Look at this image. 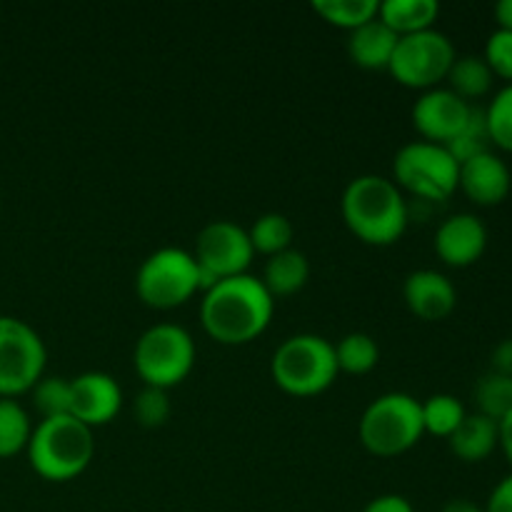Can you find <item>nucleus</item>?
Returning a JSON list of instances; mask_svg holds the SVG:
<instances>
[{"label": "nucleus", "mask_w": 512, "mask_h": 512, "mask_svg": "<svg viewBox=\"0 0 512 512\" xmlns=\"http://www.w3.org/2000/svg\"><path fill=\"white\" fill-rule=\"evenodd\" d=\"M393 173L403 188L420 200H448L458 190L460 163L445 145L413 140L395 153Z\"/></svg>", "instance_id": "6e6552de"}, {"label": "nucleus", "mask_w": 512, "mask_h": 512, "mask_svg": "<svg viewBox=\"0 0 512 512\" xmlns=\"http://www.w3.org/2000/svg\"><path fill=\"white\" fill-rule=\"evenodd\" d=\"M403 295L408 308L423 320H443L448 318L458 303V290L450 283L448 275L438 270L420 268L405 278Z\"/></svg>", "instance_id": "dca6fc26"}, {"label": "nucleus", "mask_w": 512, "mask_h": 512, "mask_svg": "<svg viewBox=\"0 0 512 512\" xmlns=\"http://www.w3.org/2000/svg\"><path fill=\"white\" fill-rule=\"evenodd\" d=\"M45 350L43 338L25 320L0 315V398L33 390L43 378Z\"/></svg>", "instance_id": "9d476101"}, {"label": "nucleus", "mask_w": 512, "mask_h": 512, "mask_svg": "<svg viewBox=\"0 0 512 512\" xmlns=\"http://www.w3.org/2000/svg\"><path fill=\"white\" fill-rule=\"evenodd\" d=\"M293 223L283 213H265L260 215L248 230V238L253 243V250H260L265 255L283 253L293 243Z\"/></svg>", "instance_id": "b1692460"}, {"label": "nucleus", "mask_w": 512, "mask_h": 512, "mask_svg": "<svg viewBox=\"0 0 512 512\" xmlns=\"http://www.w3.org/2000/svg\"><path fill=\"white\" fill-rule=\"evenodd\" d=\"M475 403H478V413L493 420L505 418L512 410V378L495 370L485 373L475 383Z\"/></svg>", "instance_id": "bb28decb"}, {"label": "nucleus", "mask_w": 512, "mask_h": 512, "mask_svg": "<svg viewBox=\"0 0 512 512\" xmlns=\"http://www.w3.org/2000/svg\"><path fill=\"white\" fill-rule=\"evenodd\" d=\"M488 248V228L475 213H455L435 230V253L453 268L478 263Z\"/></svg>", "instance_id": "ddd939ff"}, {"label": "nucleus", "mask_w": 512, "mask_h": 512, "mask_svg": "<svg viewBox=\"0 0 512 512\" xmlns=\"http://www.w3.org/2000/svg\"><path fill=\"white\" fill-rule=\"evenodd\" d=\"M273 380L290 395H318L338 378L335 345L323 335L298 333L285 338L273 353Z\"/></svg>", "instance_id": "20e7f679"}, {"label": "nucleus", "mask_w": 512, "mask_h": 512, "mask_svg": "<svg viewBox=\"0 0 512 512\" xmlns=\"http://www.w3.org/2000/svg\"><path fill=\"white\" fill-rule=\"evenodd\" d=\"M493 370L512 378V338L500 340L493 350Z\"/></svg>", "instance_id": "f704fd0d"}, {"label": "nucleus", "mask_w": 512, "mask_h": 512, "mask_svg": "<svg viewBox=\"0 0 512 512\" xmlns=\"http://www.w3.org/2000/svg\"><path fill=\"white\" fill-rule=\"evenodd\" d=\"M490 135H488V123H485V110L483 108H475L473 105V113H470L468 125H465L463 133L458 135L455 140H450L445 148L453 153V158L458 163H465V160L475 158V155L485 153L490 150Z\"/></svg>", "instance_id": "c756f323"}, {"label": "nucleus", "mask_w": 512, "mask_h": 512, "mask_svg": "<svg viewBox=\"0 0 512 512\" xmlns=\"http://www.w3.org/2000/svg\"><path fill=\"white\" fill-rule=\"evenodd\" d=\"M450 450L465 463H480L498 448V420L483 413H468L448 438Z\"/></svg>", "instance_id": "a211bd4d"}, {"label": "nucleus", "mask_w": 512, "mask_h": 512, "mask_svg": "<svg viewBox=\"0 0 512 512\" xmlns=\"http://www.w3.org/2000/svg\"><path fill=\"white\" fill-rule=\"evenodd\" d=\"M450 90L458 93L463 100L483 98L493 88V70L488 68L483 55H458L448 73Z\"/></svg>", "instance_id": "412c9836"}, {"label": "nucleus", "mask_w": 512, "mask_h": 512, "mask_svg": "<svg viewBox=\"0 0 512 512\" xmlns=\"http://www.w3.org/2000/svg\"><path fill=\"white\" fill-rule=\"evenodd\" d=\"M275 300L255 275L223 278L205 290L200 320L210 338L225 345H243L258 338L273 318Z\"/></svg>", "instance_id": "f257e3e1"}, {"label": "nucleus", "mask_w": 512, "mask_h": 512, "mask_svg": "<svg viewBox=\"0 0 512 512\" xmlns=\"http://www.w3.org/2000/svg\"><path fill=\"white\" fill-rule=\"evenodd\" d=\"M363 512H415V508L408 498H403V495L388 493L370 500L363 508Z\"/></svg>", "instance_id": "72a5a7b5"}, {"label": "nucleus", "mask_w": 512, "mask_h": 512, "mask_svg": "<svg viewBox=\"0 0 512 512\" xmlns=\"http://www.w3.org/2000/svg\"><path fill=\"white\" fill-rule=\"evenodd\" d=\"M443 512H485L480 505L470 503V500H450L448 505H445Z\"/></svg>", "instance_id": "4c0bfd02"}, {"label": "nucleus", "mask_w": 512, "mask_h": 512, "mask_svg": "<svg viewBox=\"0 0 512 512\" xmlns=\"http://www.w3.org/2000/svg\"><path fill=\"white\" fill-rule=\"evenodd\" d=\"M358 430L370 453L400 455L423 438V405L408 393H385L365 408Z\"/></svg>", "instance_id": "39448f33"}, {"label": "nucleus", "mask_w": 512, "mask_h": 512, "mask_svg": "<svg viewBox=\"0 0 512 512\" xmlns=\"http://www.w3.org/2000/svg\"><path fill=\"white\" fill-rule=\"evenodd\" d=\"M400 35L390 30L380 18L368 20L360 28L350 30L348 35V55L355 65L368 70L388 68L390 58L395 53Z\"/></svg>", "instance_id": "f3484780"}, {"label": "nucleus", "mask_w": 512, "mask_h": 512, "mask_svg": "<svg viewBox=\"0 0 512 512\" xmlns=\"http://www.w3.org/2000/svg\"><path fill=\"white\" fill-rule=\"evenodd\" d=\"M135 290L150 308L168 310L183 305L195 290H200L198 260L183 248H158L140 263Z\"/></svg>", "instance_id": "0eeeda50"}, {"label": "nucleus", "mask_w": 512, "mask_h": 512, "mask_svg": "<svg viewBox=\"0 0 512 512\" xmlns=\"http://www.w3.org/2000/svg\"><path fill=\"white\" fill-rule=\"evenodd\" d=\"M335 358H338V368L345 373H368L378 365L380 348L375 343L373 335L368 333H348L338 340L335 345Z\"/></svg>", "instance_id": "5701e85b"}, {"label": "nucleus", "mask_w": 512, "mask_h": 512, "mask_svg": "<svg viewBox=\"0 0 512 512\" xmlns=\"http://www.w3.org/2000/svg\"><path fill=\"white\" fill-rule=\"evenodd\" d=\"M378 0H313V10L328 23L355 30L368 20L378 18Z\"/></svg>", "instance_id": "a878e982"}, {"label": "nucleus", "mask_w": 512, "mask_h": 512, "mask_svg": "<svg viewBox=\"0 0 512 512\" xmlns=\"http://www.w3.org/2000/svg\"><path fill=\"white\" fill-rule=\"evenodd\" d=\"M495 20H498V28L512 30V0H500L495 5Z\"/></svg>", "instance_id": "e433bc0d"}, {"label": "nucleus", "mask_w": 512, "mask_h": 512, "mask_svg": "<svg viewBox=\"0 0 512 512\" xmlns=\"http://www.w3.org/2000/svg\"><path fill=\"white\" fill-rule=\"evenodd\" d=\"M33 403L40 410L43 418H60V415H70V405H73V388L70 380L65 378H40L33 385Z\"/></svg>", "instance_id": "c85d7f7f"}, {"label": "nucleus", "mask_w": 512, "mask_h": 512, "mask_svg": "<svg viewBox=\"0 0 512 512\" xmlns=\"http://www.w3.org/2000/svg\"><path fill=\"white\" fill-rule=\"evenodd\" d=\"M133 363L145 385L163 390L173 388L188 378L195 365L193 335L183 325H153L135 343Z\"/></svg>", "instance_id": "423d86ee"}, {"label": "nucleus", "mask_w": 512, "mask_h": 512, "mask_svg": "<svg viewBox=\"0 0 512 512\" xmlns=\"http://www.w3.org/2000/svg\"><path fill=\"white\" fill-rule=\"evenodd\" d=\"M455 58L458 53H455L453 40L440 30L428 28L400 35L388 70L395 80L408 88L430 90L438 88L440 80L448 78Z\"/></svg>", "instance_id": "1a4fd4ad"}, {"label": "nucleus", "mask_w": 512, "mask_h": 512, "mask_svg": "<svg viewBox=\"0 0 512 512\" xmlns=\"http://www.w3.org/2000/svg\"><path fill=\"white\" fill-rule=\"evenodd\" d=\"M485 63L493 70V75L512 83V30L498 28L485 40Z\"/></svg>", "instance_id": "2f4dec72"}, {"label": "nucleus", "mask_w": 512, "mask_h": 512, "mask_svg": "<svg viewBox=\"0 0 512 512\" xmlns=\"http://www.w3.org/2000/svg\"><path fill=\"white\" fill-rule=\"evenodd\" d=\"M438 15V0H383L378 8V18L398 35L433 28Z\"/></svg>", "instance_id": "6ab92c4d"}, {"label": "nucleus", "mask_w": 512, "mask_h": 512, "mask_svg": "<svg viewBox=\"0 0 512 512\" xmlns=\"http://www.w3.org/2000/svg\"><path fill=\"white\" fill-rule=\"evenodd\" d=\"M28 460L45 480H73L83 473L95 455L93 428L73 415L43 418L28 440Z\"/></svg>", "instance_id": "7ed1b4c3"}, {"label": "nucleus", "mask_w": 512, "mask_h": 512, "mask_svg": "<svg viewBox=\"0 0 512 512\" xmlns=\"http://www.w3.org/2000/svg\"><path fill=\"white\" fill-rule=\"evenodd\" d=\"M70 388H73L70 415L88 425V428L110 423L118 415L120 405H123V390L115 383L113 375L108 373L90 370V373L70 380Z\"/></svg>", "instance_id": "4468645a"}, {"label": "nucleus", "mask_w": 512, "mask_h": 512, "mask_svg": "<svg viewBox=\"0 0 512 512\" xmlns=\"http://www.w3.org/2000/svg\"><path fill=\"white\" fill-rule=\"evenodd\" d=\"M490 143L512 153V83H505L485 108Z\"/></svg>", "instance_id": "cd10ccee"}, {"label": "nucleus", "mask_w": 512, "mask_h": 512, "mask_svg": "<svg viewBox=\"0 0 512 512\" xmlns=\"http://www.w3.org/2000/svg\"><path fill=\"white\" fill-rule=\"evenodd\" d=\"M473 105L450 88H430L415 100L413 123L425 140L448 145L468 125Z\"/></svg>", "instance_id": "f8f14e48"}, {"label": "nucleus", "mask_w": 512, "mask_h": 512, "mask_svg": "<svg viewBox=\"0 0 512 512\" xmlns=\"http://www.w3.org/2000/svg\"><path fill=\"white\" fill-rule=\"evenodd\" d=\"M423 405V425H425V433H433L440 435V438H450L455 433L465 413V405L460 403L455 395L448 393H438V395H430Z\"/></svg>", "instance_id": "393cba45"}, {"label": "nucleus", "mask_w": 512, "mask_h": 512, "mask_svg": "<svg viewBox=\"0 0 512 512\" xmlns=\"http://www.w3.org/2000/svg\"><path fill=\"white\" fill-rule=\"evenodd\" d=\"M458 188L478 205H500L510 195L512 173L503 158L493 150L460 163Z\"/></svg>", "instance_id": "2eb2a0df"}, {"label": "nucleus", "mask_w": 512, "mask_h": 512, "mask_svg": "<svg viewBox=\"0 0 512 512\" xmlns=\"http://www.w3.org/2000/svg\"><path fill=\"white\" fill-rule=\"evenodd\" d=\"M498 445L503 448L505 458L512 465V410L505 418L498 420Z\"/></svg>", "instance_id": "c9c22d12"}, {"label": "nucleus", "mask_w": 512, "mask_h": 512, "mask_svg": "<svg viewBox=\"0 0 512 512\" xmlns=\"http://www.w3.org/2000/svg\"><path fill=\"white\" fill-rule=\"evenodd\" d=\"M483 510L485 512H512V473L505 475V478L495 485Z\"/></svg>", "instance_id": "473e14b6"}, {"label": "nucleus", "mask_w": 512, "mask_h": 512, "mask_svg": "<svg viewBox=\"0 0 512 512\" xmlns=\"http://www.w3.org/2000/svg\"><path fill=\"white\" fill-rule=\"evenodd\" d=\"M170 410L173 408H170L168 390L153 388V385H145L133 405L135 420L143 428H160V425H165V420L170 418Z\"/></svg>", "instance_id": "7c9ffc66"}, {"label": "nucleus", "mask_w": 512, "mask_h": 512, "mask_svg": "<svg viewBox=\"0 0 512 512\" xmlns=\"http://www.w3.org/2000/svg\"><path fill=\"white\" fill-rule=\"evenodd\" d=\"M253 243L248 230L233 220H213L195 240V260L200 270V288L210 290L218 280L243 275L253 260Z\"/></svg>", "instance_id": "9b49d317"}, {"label": "nucleus", "mask_w": 512, "mask_h": 512, "mask_svg": "<svg viewBox=\"0 0 512 512\" xmlns=\"http://www.w3.org/2000/svg\"><path fill=\"white\" fill-rule=\"evenodd\" d=\"M310 278V263L305 258V253L300 250L288 248L283 253L270 255V260L265 263L263 283L270 290V295H293L308 283Z\"/></svg>", "instance_id": "aec40b11"}, {"label": "nucleus", "mask_w": 512, "mask_h": 512, "mask_svg": "<svg viewBox=\"0 0 512 512\" xmlns=\"http://www.w3.org/2000/svg\"><path fill=\"white\" fill-rule=\"evenodd\" d=\"M340 210L348 228L370 245L400 240L410 220V208L393 180L383 175H358L343 190Z\"/></svg>", "instance_id": "f03ea898"}, {"label": "nucleus", "mask_w": 512, "mask_h": 512, "mask_svg": "<svg viewBox=\"0 0 512 512\" xmlns=\"http://www.w3.org/2000/svg\"><path fill=\"white\" fill-rule=\"evenodd\" d=\"M30 433L33 425L23 405L13 398H0V458H10L28 448Z\"/></svg>", "instance_id": "4be33fe9"}]
</instances>
